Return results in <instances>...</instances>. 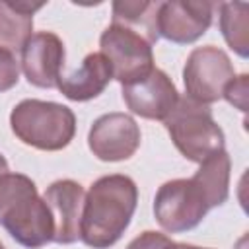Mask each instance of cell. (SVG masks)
<instances>
[{
    "instance_id": "cell-1",
    "label": "cell",
    "mask_w": 249,
    "mask_h": 249,
    "mask_svg": "<svg viewBox=\"0 0 249 249\" xmlns=\"http://www.w3.org/2000/svg\"><path fill=\"white\" fill-rule=\"evenodd\" d=\"M230 165V156L222 150L202 161L193 177L163 183L154 198L158 224L169 233H181L196 228L210 208L226 202Z\"/></svg>"
},
{
    "instance_id": "cell-2",
    "label": "cell",
    "mask_w": 249,
    "mask_h": 249,
    "mask_svg": "<svg viewBox=\"0 0 249 249\" xmlns=\"http://www.w3.org/2000/svg\"><path fill=\"white\" fill-rule=\"evenodd\" d=\"M138 189L126 175L99 177L86 195L80 239L93 249L115 245L136 210Z\"/></svg>"
},
{
    "instance_id": "cell-3",
    "label": "cell",
    "mask_w": 249,
    "mask_h": 249,
    "mask_svg": "<svg viewBox=\"0 0 249 249\" xmlns=\"http://www.w3.org/2000/svg\"><path fill=\"white\" fill-rule=\"evenodd\" d=\"M0 226L23 247L39 249L53 241L54 224L35 183L23 173L0 177Z\"/></svg>"
},
{
    "instance_id": "cell-4",
    "label": "cell",
    "mask_w": 249,
    "mask_h": 249,
    "mask_svg": "<svg viewBox=\"0 0 249 249\" xmlns=\"http://www.w3.org/2000/svg\"><path fill=\"white\" fill-rule=\"evenodd\" d=\"M14 134L27 146L56 152L70 144L76 132L72 109L54 101L23 99L10 113Z\"/></svg>"
},
{
    "instance_id": "cell-5",
    "label": "cell",
    "mask_w": 249,
    "mask_h": 249,
    "mask_svg": "<svg viewBox=\"0 0 249 249\" xmlns=\"http://www.w3.org/2000/svg\"><path fill=\"white\" fill-rule=\"evenodd\" d=\"M163 123L175 148L191 161L202 163L224 150V132L208 105L183 97Z\"/></svg>"
},
{
    "instance_id": "cell-6",
    "label": "cell",
    "mask_w": 249,
    "mask_h": 249,
    "mask_svg": "<svg viewBox=\"0 0 249 249\" xmlns=\"http://www.w3.org/2000/svg\"><path fill=\"white\" fill-rule=\"evenodd\" d=\"M99 47L101 54L111 64L113 78L123 86L134 84L154 70L152 45L142 35L123 25L111 23L101 33Z\"/></svg>"
},
{
    "instance_id": "cell-7",
    "label": "cell",
    "mask_w": 249,
    "mask_h": 249,
    "mask_svg": "<svg viewBox=\"0 0 249 249\" xmlns=\"http://www.w3.org/2000/svg\"><path fill=\"white\" fill-rule=\"evenodd\" d=\"M233 78L235 72L228 54L214 45L191 51L183 68V82L189 97L202 105L218 101Z\"/></svg>"
},
{
    "instance_id": "cell-8",
    "label": "cell",
    "mask_w": 249,
    "mask_h": 249,
    "mask_svg": "<svg viewBox=\"0 0 249 249\" xmlns=\"http://www.w3.org/2000/svg\"><path fill=\"white\" fill-rule=\"evenodd\" d=\"M88 144L101 161H123L138 150L140 128L126 113H107L91 124Z\"/></svg>"
},
{
    "instance_id": "cell-9",
    "label": "cell",
    "mask_w": 249,
    "mask_h": 249,
    "mask_svg": "<svg viewBox=\"0 0 249 249\" xmlns=\"http://www.w3.org/2000/svg\"><path fill=\"white\" fill-rule=\"evenodd\" d=\"M214 4L196 0L160 2L158 8V35L171 43H193L212 23Z\"/></svg>"
},
{
    "instance_id": "cell-10",
    "label": "cell",
    "mask_w": 249,
    "mask_h": 249,
    "mask_svg": "<svg viewBox=\"0 0 249 249\" xmlns=\"http://www.w3.org/2000/svg\"><path fill=\"white\" fill-rule=\"evenodd\" d=\"M123 99L134 115L152 121H165L175 109L179 93L171 78L163 70L154 68L146 78L123 86Z\"/></svg>"
},
{
    "instance_id": "cell-11",
    "label": "cell",
    "mask_w": 249,
    "mask_h": 249,
    "mask_svg": "<svg viewBox=\"0 0 249 249\" xmlns=\"http://www.w3.org/2000/svg\"><path fill=\"white\" fill-rule=\"evenodd\" d=\"M54 224L53 241L68 245L80 239L82 212L86 202V193L80 183L72 179L54 181L43 195Z\"/></svg>"
},
{
    "instance_id": "cell-12",
    "label": "cell",
    "mask_w": 249,
    "mask_h": 249,
    "mask_svg": "<svg viewBox=\"0 0 249 249\" xmlns=\"http://www.w3.org/2000/svg\"><path fill=\"white\" fill-rule=\"evenodd\" d=\"M64 66V45L51 31L33 33L21 49V70L29 84L54 88Z\"/></svg>"
},
{
    "instance_id": "cell-13",
    "label": "cell",
    "mask_w": 249,
    "mask_h": 249,
    "mask_svg": "<svg viewBox=\"0 0 249 249\" xmlns=\"http://www.w3.org/2000/svg\"><path fill=\"white\" fill-rule=\"evenodd\" d=\"M113 78L111 64L101 53H89L82 66L70 74H60L56 88L72 101H88L97 97Z\"/></svg>"
},
{
    "instance_id": "cell-14",
    "label": "cell",
    "mask_w": 249,
    "mask_h": 249,
    "mask_svg": "<svg viewBox=\"0 0 249 249\" xmlns=\"http://www.w3.org/2000/svg\"><path fill=\"white\" fill-rule=\"evenodd\" d=\"M43 2H0V49L18 53L33 35V14Z\"/></svg>"
},
{
    "instance_id": "cell-15",
    "label": "cell",
    "mask_w": 249,
    "mask_h": 249,
    "mask_svg": "<svg viewBox=\"0 0 249 249\" xmlns=\"http://www.w3.org/2000/svg\"><path fill=\"white\" fill-rule=\"evenodd\" d=\"M158 8L160 2H115L113 23L142 35L150 45L158 41Z\"/></svg>"
},
{
    "instance_id": "cell-16",
    "label": "cell",
    "mask_w": 249,
    "mask_h": 249,
    "mask_svg": "<svg viewBox=\"0 0 249 249\" xmlns=\"http://www.w3.org/2000/svg\"><path fill=\"white\" fill-rule=\"evenodd\" d=\"M220 27L226 43L239 54L247 56L249 49V4L247 2H222L220 6Z\"/></svg>"
},
{
    "instance_id": "cell-17",
    "label": "cell",
    "mask_w": 249,
    "mask_h": 249,
    "mask_svg": "<svg viewBox=\"0 0 249 249\" xmlns=\"http://www.w3.org/2000/svg\"><path fill=\"white\" fill-rule=\"evenodd\" d=\"M19 80V64L16 56L0 49V91L12 89Z\"/></svg>"
},
{
    "instance_id": "cell-18",
    "label": "cell",
    "mask_w": 249,
    "mask_h": 249,
    "mask_svg": "<svg viewBox=\"0 0 249 249\" xmlns=\"http://www.w3.org/2000/svg\"><path fill=\"white\" fill-rule=\"evenodd\" d=\"M247 74H241V76H235L224 89V95L231 105H235L239 111H247Z\"/></svg>"
},
{
    "instance_id": "cell-19",
    "label": "cell",
    "mask_w": 249,
    "mask_h": 249,
    "mask_svg": "<svg viewBox=\"0 0 249 249\" xmlns=\"http://www.w3.org/2000/svg\"><path fill=\"white\" fill-rule=\"evenodd\" d=\"M175 241H171L167 235L160 231H144L138 237H134L126 249H173Z\"/></svg>"
},
{
    "instance_id": "cell-20",
    "label": "cell",
    "mask_w": 249,
    "mask_h": 249,
    "mask_svg": "<svg viewBox=\"0 0 249 249\" xmlns=\"http://www.w3.org/2000/svg\"><path fill=\"white\" fill-rule=\"evenodd\" d=\"M6 173H8V161H6V158L0 154V177L6 175Z\"/></svg>"
},
{
    "instance_id": "cell-21",
    "label": "cell",
    "mask_w": 249,
    "mask_h": 249,
    "mask_svg": "<svg viewBox=\"0 0 249 249\" xmlns=\"http://www.w3.org/2000/svg\"><path fill=\"white\" fill-rule=\"evenodd\" d=\"M173 249H208V247H196V245H187V243H175Z\"/></svg>"
},
{
    "instance_id": "cell-22",
    "label": "cell",
    "mask_w": 249,
    "mask_h": 249,
    "mask_svg": "<svg viewBox=\"0 0 249 249\" xmlns=\"http://www.w3.org/2000/svg\"><path fill=\"white\" fill-rule=\"evenodd\" d=\"M0 249H4V245H2V241H0Z\"/></svg>"
}]
</instances>
